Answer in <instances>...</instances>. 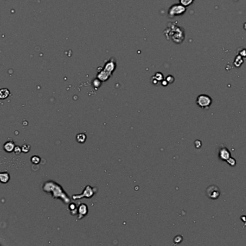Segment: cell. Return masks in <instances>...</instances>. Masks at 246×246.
<instances>
[{"label":"cell","mask_w":246,"mask_h":246,"mask_svg":"<svg viewBox=\"0 0 246 246\" xmlns=\"http://www.w3.org/2000/svg\"><path fill=\"white\" fill-rule=\"evenodd\" d=\"M154 77H155L156 79H157L158 81H162V79H163V75L162 74H161L160 72L156 73V74L154 75Z\"/></svg>","instance_id":"cell-18"},{"label":"cell","mask_w":246,"mask_h":246,"mask_svg":"<svg viewBox=\"0 0 246 246\" xmlns=\"http://www.w3.org/2000/svg\"><path fill=\"white\" fill-rule=\"evenodd\" d=\"M182 240H183V237L179 235L177 236V237H175V239H174V241H175V242H176V243H180Z\"/></svg>","instance_id":"cell-20"},{"label":"cell","mask_w":246,"mask_h":246,"mask_svg":"<svg viewBox=\"0 0 246 246\" xmlns=\"http://www.w3.org/2000/svg\"><path fill=\"white\" fill-rule=\"evenodd\" d=\"M179 2L182 5L185 6L186 7H189L191 4H192L194 2V0H179Z\"/></svg>","instance_id":"cell-13"},{"label":"cell","mask_w":246,"mask_h":246,"mask_svg":"<svg viewBox=\"0 0 246 246\" xmlns=\"http://www.w3.org/2000/svg\"><path fill=\"white\" fill-rule=\"evenodd\" d=\"M76 139H77V142L78 143H83L85 142L86 139H87V136H86L85 134H83V133H80V134H78L76 137Z\"/></svg>","instance_id":"cell-12"},{"label":"cell","mask_w":246,"mask_h":246,"mask_svg":"<svg viewBox=\"0 0 246 246\" xmlns=\"http://www.w3.org/2000/svg\"><path fill=\"white\" fill-rule=\"evenodd\" d=\"M22 152H24V153H28V152H30L31 150V145L29 144H24V145L22 146Z\"/></svg>","instance_id":"cell-16"},{"label":"cell","mask_w":246,"mask_h":246,"mask_svg":"<svg viewBox=\"0 0 246 246\" xmlns=\"http://www.w3.org/2000/svg\"><path fill=\"white\" fill-rule=\"evenodd\" d=\"M186 11V7L181 4H175L169 8L167 12V16L170 18H173L175 17L180 16L183 15Z\"/></svg>","instance_id":"cell-3"},{"label":"cell","mask_w":246,"mask_h":246,"mask_svg":"<svg viewBox=\"0 0 246 246\" xmlns=\"http://www.w3.org/2000/svg\"><path fill=\"white\" fill-rule=\"evenodd\" d=\"M10 95V91L7 88H2L0 90V98L1 99H5L8 98Z\"/></svg>","instance_id":"cell-11"},{"label":"cell","mask_w":246,"mask_h":246,"mask_svg":"<svg viewBox=\"0 0 246 246\" xmlns=\"http://www.w3.org/2000/svg\"><path fill=\"white\" fill-rule=\"evenodd\" d=\"M14 152L15 154H20L22 152V148L20 147H19V146H15V147L14 149Z\"/></svg>","instance_id":"cell-19"},{"label":"cell","mask_w":246,"mask_h":246,"mask_svg":"<svg viewBox=\"0 0 246 246\" xmlns=\"http://www.w3.org/2000/svg\"><path fill=\"white\" fill-rule=\"evenodd\" d=\"M227 162L230 164V166H232V167H233V166H235L236 165V160L235 159L232 158V157H230V159H228V160L227 161Z\"/></svg>","instance_id":"cell-17"},{"label":"cell","mask_w":246,"mask_h":246,"mask_svg":"<svg viewBox=\"0 0 246 246\" xmlns=\"http://www.w3.org/2000/svg\"><path fill=\"white\" fill-rule=\"evenodd\" d=\"M197 104L201 108L208 110L212 104V99L207 95H199L197 98Z\"/></svg>","instance_id":"cell-4"},{"label":"cell","mask_w":246,"mask_h":246,"mask_svg":"<svg viewBox=\"0 0 246 246\" xmlns=\"http://www.w3.org/2000/svg\"><path fill=\"white\" fill-rule=\"evenodd\" d=\"M87 211H88V209L86 204H80L77 209L78 214H79V219L82 218L83 217H84V216L87 214Z\"/></svg>","instance_id":"cell-8"},{"label":"cell","mask_w":246,"mask_h":246,"mask_svg":"<svg viewBox=\"0 0 246 246\" xmlns=\"http://www.w3.org/2000/svg\"><path fill=\"white\" fill-rule=\"evenodd\" d=\"M206 194L209 199H212V200H216L220 197L221 191L217 186L212 185L207 187V190H206Z\"/></svg>","instance_id":"cell-5"},{"label":"cell","mask_w":246,"mask_h":246,"mask_svg":"<svg viewBox=\"0 0 246 246\" xmlns=\"http://www.w3.org/2000/svg\"><path fill=\"white\" fill-rule=\"evenodd\" d=\"M94 195V192H93V188L90 187V186H87L85 187V189L84 190V191L80 196H73L72 198L73 199H79V198H90L92 197V196Z\"/></svg>","instance_id":"cell-7"},{"label":"cell","mask_w":246,"mask_h":246,"mask_svg":"<svg viewBox=\"0 0 246 246\" xmlns=\"http://www.w3.org/2000/svg\"><path fill=\"white\" fill-rule=\"evenodd\" d=\"M236 1H237V0H236Z\"/></svg>","instance_id":"cell-22"},{"label":"cell","mask_w":246,"mask_h":246,"mask_svg":"<svg viewBox=\"0 0 246 246\" xmlns=\"http://www.w3.org/2000/svg\"><path fill=\"white\" fill-rule=\"evenodd\" d=\"M170 26L169 30L166 29V36H170V39L172 40L173 42L176 43V44H180L183 42L184 39V33L183 31L181 29V28L178 27V26L175 25V23L172 25V23H170Z\"/></svg>","instance_id":"cell-2"},{"label":"cell","mask_w":246,"mask_h":246,"mask_svg":"<svg viewBox=\"0 0 246 246\" xmlns=\"http://www.w3.org/2000/svg\"><path fill=\"white\" fill-rule=\"evenodd\" d=\"M101 82H102V81H101L100 79H99L98 78H96V79H95L94 80H93V82H92V84H93V86H94V87L99 88L100 86V84H101Z\"/></svg>","instance_id":"cell-15"},{"label":"cell","mask_w":246,"mask_h":246,"mask_svg":"<svg viewBox=\"0 0 246 246\" xmlns=\"http://www.w3.org/2000/svg\"><path fill=\"white\" fill-rule=\"evenodd\" d=\"M69 209H70L71 212H73L74 210L77 211V209H77V207H76V205L74 204H70V205H69Z\"/></svg>","instance_id":"cell-21"},{"label":"cell","mask_w":246,"mask_h":246,"mask_svg":"<svg viewBox=\"0 0 246 246\" xmlns=\"http://www.w3.org/2000/svg\"><path fill=\"white\" fill-rule=\"evenodd\" d=\"M116 69V60L115 58H111L101 69H98L97 77L102 82H106L113 74Z\"/></svg>","instance_id":"cell-1"},{"label":"cell","mask_w":246,"mask_h":246,"mask_svg":"<svg viewBox=\"0 0 246 246\" xmlns=\"http://www.w3.org/2000/svg\"><path fill=\"white\" fill-rule=\"evenodd\" d=\"M4 151L8 153H11L12 152H14V149L15 147V144L12 141H8L6 142L4 144Z\"/></svg>","instance_id":"cell-9"},{"label":"cell","mask_w":246,"mask_h":246,"mask_svg":"<svg viewBox=\"0 0 246 246\" xmlns=\"http://www.w3.org/2000/svg\"><path fill=\"white\" fill-rule=\"evenodd\" d=\"M31 162H32L33 164H38L40 163V162H41V157H39V156L37 155H34L32 157H31Z\"/></svg>","instance_id":"cell-14"},{"label":"cell","mask_w":246,"mask_h":246,"mask_svg":"<svg viewBox=\"0 0 246 246\" xmlns=\"http://www.w3.org/2000/svg\"><path fill=\"white\" fill-rule=\"evenodd\" d=\"M219 158L222 161H226L227 162L230 157H231V153L227 147L222 144L220 147L219 148Z\"/></svg>","instance_id":"cell-6"},{"label":"cell","mask_w":246,"mask_h":246,"mask_svg":"<svg viewBox=\"0 0 246 246\" xmlns=\"http://www.w3.org/2000/svg\"><path fill=\"white\" fill-rule=\"evenodd\" d=\"M10 179V176L7 172H2L0 173V180L2 183H7Z\"/></svg>","instance_id":"cell-10"}]
</instances>
